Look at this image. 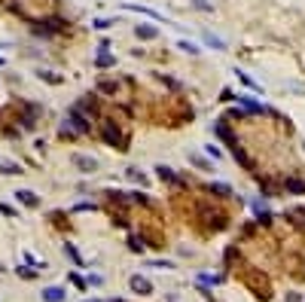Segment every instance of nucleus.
<instances>
[{"label": "nucleus", "instance_id": "f257e3e1", "mask_svg": "<svg viewBox=\"0 0 305 302\" xmlns=\"http://www.w3.org/2000/svg\"><path fill=\"white\" fill-rule=\"evenodd\" d=\"M101 137H104V144L113 147V150H128V137L119 132L116 122H104V132H101Z\"/></svg>", "mask_w": 305, "mask_h": 302}, {"label": "nucleus", "instance_id": "f03ea898", "mask_svg": "<svg viewBox=\"0 0 305 302\" xmlns=\"http://www.w3.org/2000/svg\"><path fill=\"white\" fill-rule=\"evenodd\" d=\"M235 101H238L241 107H244V113H253V116H266V113H272V110L266 107V104H259L256 98H235Z\"/></svg>", "mask_w": 305, "mask_h": 302}, {"label": "nucleus", "instance_id": "7ed1b4c3", "mask_svg": "<svg viewBox=\"0 0 305 302\" xmlns=\"http://www.w3.org/2000/svg\"><path fill=\"white\" fill-rule=\"evenodd\" d=\"M128 287L134 290V293H141V296H153V284L146 281L144 275H131L128 278Z\"/></svg>", "mask_w": 305, "mask_h": 302}, {"label": "nucleus", "instance_id": "20e7f679", "mask_svg": "<svg viewBox=\"0 0 305 302\" xmlns=\"http://www.w3.org/2000/svg\"><path fill=\"white\" fill-rule=\"evenodd\" d=\"M126 13H141V16H146V19H153V21H168V16H162V13H156V9H150V6H138V3H126L122 6Z\"/></svg>", "mask_w": 305, "mask_h": 302}, {"label": "nucleus", "instance_id": "39448f33", "mask_svg": "<svg viewBox=\"0 0 305 302\" xmlns=\"http://www.w3.org/2000/svg\"><path fill=\"white\" fill-rule=\"evenodd\" d=\"M73 165L80 168L83 174H95V171H98V159H95V156H86V153H83V156H73Z\"/></svg>", "mask_w": 305, "mask_h": 302}, {"label": "nucleus", "instance_id": "423d86ee", "mask_svg": "<svg viewBox=\"0 0 305 302\" xmlns=\"http://www.w3.org/2000/svg\"><path fill=\"white\" fill-rule=\"evenodd\" d=\"M16 199H18V205H25V208H40V195L31 192V189H18Z\"/></svg>", "mask_w": 305, "mask_h": 302}, {"label": "nucleus", "instance_id": "0eeeda50", "mask_svg": "<svg viewBox=\"0 0 305 302\" xmlns=\"http://www.w3.org/2000/svg\"><path fill=\"white\" fill-rule=\"evenodd\" d=\"M95 67L98 71H107V67H116V55H110L107 49H101L98 58H95Z\"/></svg>", "mask_w": 305, "mask_h": 302}, {"label": "nucleus", "instance_id": "6e6552de", "mask_svg": "<svg viewBox=\"0 0 305 302\" xmlns=\"http://www.w3.org/2000/svg\"><path fill=\"white\" fill-rule=\"evenodd\" d=\"M284 189H287L290 195H305V180H302V177H287V180H284Z\"/></svg>", "mask_w": 305, "mask_h": 302}, {"label": "nucleus", "instance_id": "1a4fd4ad", "mask_svg": "<svg viewBox=\"0 0 305 302\" xmlns=\"http://www.w3.org/2000/svg\"><path fill=\"white\" fill-rule=\"evenodd\" d=\"M208 192H214V199H229L232 187L229 183H208Z\"/></svg>", "mask_w": 305, "mask_h": 302}, {"label": "nucleus", "instance_id": "9d476101", "mask_svg": "<svg viewBox=\"0 0 305 302\" xmlns=\"http://www.w3.org/2000/svg\"><path fill=\"white\" fill-rule=\"evenodd\" d=\"M156 174H159L162 180H168V183H183V177H180L174 168H168V165H159V168H156Z\"/></svg>", "mask_w": 305, "mask_h": 302}, {"label": "nucleus", "instance_id": "9b49d317", "mask_svg": "<svg viewBox=\"0 0 305 302\" xmlns=\"http://www.w3.org/2000/svg\"><path fill=\"white\" fill-rule=\"evenodd\" d=\"M134 37H138V40H156V37H159V31H156L153 25H138V28H134Z\"/></svg>", "mask_w": 305, "mask_h": 302}, {"label": "nucleus", "instance_id": "f8f14e48", "mask_svg": "<svg viewBox=\"0 0 305 302\" xmlns=\"http://www.w3.org/2000/svg\"><path fill=\"white\" fill-rule=\"evenodd\" d=\"M0 174H9V177H18V174H25V168H21L18 162H3V159H0Z\"/></svg>", "mask_w": 305, "mask_h": 302}, {"label": "nucleus", "instance_id": "ddd939ff", "mask_svg": "<svg viewBox=\"0 0 305 302\" xmlns=\"http://www.w3.org/2000/svg\"><path fill=\"white\" fill-rule=\"evenodd\" d=\"M43 302H64V290L61 287H46L43 290Z\"/></svg>", "mask_w": 305, "mask_h": 302}, {"label": "nucleus", "instance_id": "4468645a", "mask_svg": "<svg viewBox=\"0 0 305 302\" xmlns=\"http://www.w3.org/2000/svg\"><path fill=\"white\" fill-rule=\"evenodd\" d=\"M235 74H238V79H241V83H244L247 89H251V92H256V95H263V86H259L256 79H251V74H244V71H235Z\"/></svg>", "mask_w": 305, "mask_h": 302}, {"label": "nucleus", "instance_id": "2eb2a0df", "mask_svg": "<svg viewBox=\"0 0 305 302\" xmlns=\"http://www.w3.org/2000/svg\"><path fill=\"white\" fill-rule=\"evenodd\" d=\"M126 245H128V250H131V253H144V247H146L141 235H128V238H126Z\"/></svg>", "mask_w": 305, "mask_h": 302}, {"label": "nucleus", "instance_id": "dca6fc26", "mask_svg": "<svg viewBox=\"0 0 305 302\" xmlns=\"http://www.w3.org/2000/svg\"><path fill=\"white\" fill-rule=\"evenodd\" d=\"M201 43H208L211 49H217V52H223V49H226V43H223L220 37H214V34H201Z\"/></svg>", "mask_w": 305, "mask_h": 302}, {"label": "nucleus", "instance_id": "f3484780", "mask_svg": "<svg viewBox=\"0 0 305 302\" xmlns=\"http://www.w3.org/2000/svg\"><path fill=\"white\" fill-rule=\"evenodd\" d=\"M128 202H138V205H153V199L146 192H141V189H131L128 192Z\"/></svg>", "mask_w": 305, "mask_h": 302}, {"label": "nucleus", "instance_id": "a211bd4d", "mask_svg": "<svg viewBox=\"0 0 305 302\" xmlns=\"http://www.w3.org/2000/svg\"><path fill=\"white\" fill-rule=\"evenodd\" d=\"M177 49H183L186 55H198V52H201V46H196V43H189V40H177Z\"/></svg>", "mask_w": 305, "mask_h": 302}, {"label": "nucleus", "instance_id": "6ab92c4d", "mask_svg": "<svg viewBox=\"0 0 305 302\" xmlns=\"http://www.w3.org/2000/svg\"><path fill=\"white\" fill-rule=\"evenodd\" d=\"M113 25H116V19H101V16H98V19L92 21L95 31H107V28H113Z\"/></svg>", "mask_w": 305, "mask_h": 302}, {"label": "nucleus", "instance_id": "aec40b11", "mask_svg": "<svg viewBox=\"0 0 305 302\" xmlns=\"http://www.w3.org/2000/svg\"><path fill=\"white\" fill-rule=\"evenodd\" d=\"M189 162H193L196 168H201V171H211V162H208V159H201L198 153H189Z\"/></svg>", "mask_w": 305, "mask_h": 302}, {"label": "nucleus", "instance_id": "412c9836", "mask_svg": "<svg viewBox=\"0 0 305 302\" xmlns=\"http://www.w3.org/2000/svg\"><path fill=\"white\" fill-rule=\"evenodd\" d=\"M64 253H67V257H71V260H73V263L83 269V257H80V250H76L73 245H64Z\"/></svg>", "mask_w": 305, "mask_h": 302}, {"label": "nucleus", "instance_id": "4be33fe9", "mask_svg": "<svg viewBox=\"0 0 305 302\" xmlns=\"http://www.w3.org/2000/svg\"><path fill=\"white\" fill-rule=\"evenodd\" d=\"M126 174H128L131 180H138V183H146V177H144V171H141V168H126Z\"/></svg>", "mask_w": 305, "mask_h": 302}, {"label": "nucleus", "instance_id": "5701e85b", "mask_svg": "<svg viewBox=\"0 0 305 302\" xmlns=\"http://www.w3.org/2000/svg\"><path fill=\"white\" fill-rule=\"evenodd\" d=\"M37 76L46 79V83H61V76H55V74H49V71H37Z\"/></svg>", "mask_w": 305, "mask_h": 302}, {"label": "nucleus", "instance_id": "b1692460", "mask_svg": "<svg viewBox=\"0 0 305 302\" xmlns=\"http://www.w3.org/2000/svg\"><path fill=\"white\" fill-rule=\"evenodd\" d=\"M196 281H198V284H220V278H217V275H198Z\"/></svg>", "mask_w": 305, "mask_h": 302}, {"label": "nucleus", "instance_id": "393cba45", "mask_svg": "<svg viewBox=\"0 0 305 302\" xmlns=\"http://www.w3.org/2000/svg\"><path fill=\"white\" fill-rule=\"evenodd\" d=\"M0 214H3V217H18V211H16V208H9L6 202H0Z\"/></svg>", "mask_w": 305, "mask_h": 302}, {"label": "nucleus", "instance_id": "a878e982", "mask_svg": "<svg viewBox=\"0 0 305 302\" xmlns=\"http://www.w3.org/2000/svg\"><path fill=\"white\" fill-rule=\"evenodd\" d=\"M71 284H76L80 290H86V281H83V275H80V272H71Z\"/></svg>", "mask_w": 305, "mask_h": 302}, {"label": "nucleus", "instance_id": "bb28decb", "mask_svg": "<svg viewBox=\"0 0 305 302\" xmlns=\"http://www.w3.org/2000/svg\"><path fill=\"white\" fill-rule=\"evenodd\" d=\"M205 150H208V156H211V159H220V156H223V153H220V147H217V144H208Z\"/></svg>", "mask_w": 305, "mask_h": 302}, {"label": "nucleus", "instance_id": "cd10ccee", "mask_svg": "<svg viewBox=\"0 0 305 302\" xmlns=\"http://www.w3.org/2000/svg\"><path fill=\"white\" fill-rule=\"evenodd\" d=\"M18 275H21V278H37V272H34V269H25V265H18Z\"/></svg>", "mask_w": 305, "mask_h": 302}, {"label": "nucleus", "instance_id": "c85d7f7f", "mask_svg": "<svg viewBox=\"0 0 305 302\" xmlns=\"http://www.w3.org/2000/svg\"><path fill=\"white\" fill-rule=\"evenodd\" d=\"M153 265H156V269H174V263H168V260H156Z\"/></svg>", "mask_w": 305, "mask_h": 302}, {"label": "nucleus", "instance_id": "c756f323", "mask_svg": "<svg viewBox=\"0 0 305 302\" xmlns=\"http://www.w3.org/2000/svg\"><path fill=\"white\" fill-rule=\"evenodd\" d=\"M196 9H205V13H214V6L205 3V0H196Z\"/></svg>", "mask_w": 305, "mask_h": 302}, {"label": "nucleus", "instance_id": "7c9ffc66", "mask_svg": "<svg viewBox=\"0 0 305 302\" xmlns=\"http://www.w3.org/2000/svg\"><path fill=\"white\" fill-rule=\"evenodd\" d=\"M89 284H92V287H101V284H104V278H101V275H92V278H89Z\"/></svg>", "mask_w": 305, "mask_h": 302}, {"label": "nucleus", "instance_id": "2f4dec72", "mask_svg": "<svg viewBox=\"0 0 305 302\" xmlns=\"http://www.w3.org/2000/svg\"><path fill=\"white\" fill-rule=\"evenodd\" d=\"M220 98H223V101H235V95H232L229 89H223V92H220Z\"/></svg>", "mask_w": 305, "mask_h": 302}, {"label": "nucleus", "instance_id": "473e14b6", "mask_svg": "<svg viewBox=\"0 0 305 302\" xmlns=\"http://www.w3.org/2000/svg\"><path fill=\"white\" fill-rule=\"evenodd\" d=\"M287 302H302V296H296V293H290V296H287Z\"/></svg>", "mask_w": 305, "mask_h": 302}, {"label": "nucleus", "instance_id": "72a5a7b5", "mask_svg": "<svg viewBox=\"0 0 305 302\" xmlns=\"http://www.w3.org/2000/svg\"><path fill=\"white\" fill-rule=\"evenodd\" d=\"M3 64H6V61H3V58H0V67H3Z\"/></svg>", "mask_w": 305, "mask_h": 302}, {"label": "nucleus", "instance_id": "f704fd0d", "mask_svg": "<svg viewBox=\"0 0 305 302\" xmlns=\"http://www.w3.org/2000/svg\"><path fill=\"white\" fill-rule=\"evenodd\" d=\"M116 302H119V299H116Z\"/></svg>", "mask_w": 305, "mask_h": 302}]
</instances>
